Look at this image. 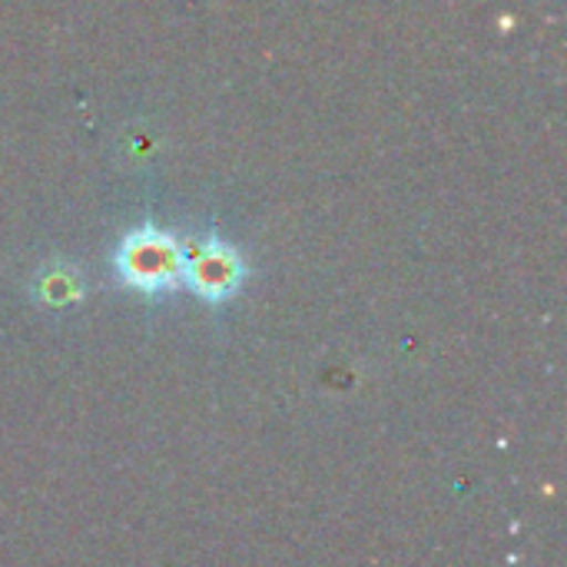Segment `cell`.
I'll list each match as a JSON object with an SVG mask.
<instances>
[{
  "label": "cell",
  "mask_w": 567,
  "mask_h": 567,
  "mask_svg": "<svg viewBox=\"0 0 567 567\" xmlns=\"http://www.w3.org/2000/svg\"><path fill=\"white\" fill-rule=\"evenodd\" d=\"M116 266L130 286L153 292V289H166L176 282V276L183 272V256L169 236L146 229L123 243Z\"/></svg>",
  "instance_id": "1"
},
{
  "label": "cell",
  "mask_w": 567,
  "mask_h": 567,
  "mask_svg": "<svg viewBox=\"0 0 567 567\" xmlns=\"http://www.w3.org/2000/svg\"><path fill=\"white\" fill-rule=\"evenodd\" d=\"M189 272V282L199 296L206 299H223L239 286V259L226 246H206L199 249L189 262H183Z\"/></svg>",
  "instance_id": "2"
}]
</instances>
